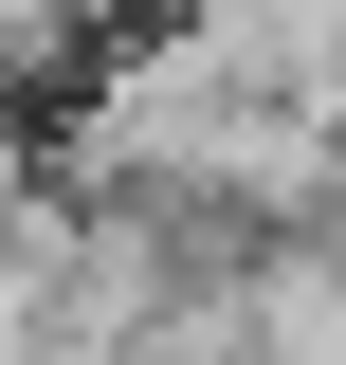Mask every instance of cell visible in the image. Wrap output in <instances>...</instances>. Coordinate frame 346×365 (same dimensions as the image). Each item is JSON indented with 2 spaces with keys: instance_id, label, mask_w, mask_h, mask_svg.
<instances>
[{
  "instance_id": "obj_3",
  "label": "cell",
  "mask_w": 346,
  "mask_h": 365,
  "mask_svg": "<svg viewBox=\"0 0 346 365\" xmlns=\"http://www.w3.org/2000/svg\"><path fill=\"white\" fill-rule=\"evenodd\" d=\"M146 19H182V0H91V37H146Z\"/></svg>"
},
{
  "instance_id": "obj_1",
  "label": "cell",
  "mask_w": 346,
  "mask_h": 365,
  "mask_svg": "<svg viewBox=\"0 0 346 365\" xmlns=\"http://www.w3.org/2000/svg\"><path fill=\"white\" fill-rule=\"evenodd\" d=\"M219 311H237V365H346V220H273L219 256Z\"/></svg>"
},
{
  "instance_id": "obj_2",
  "label": "cell",
  "mask_w": 346,
  "mask_h": 365,
  "mask_svg": "<svg viewBox=\"0 0 346 365\" xmlns=\"http://www.w3.org/2000/svg\"><path fill=\"white\" fill-rule=\"evenodd\" d=\"M73 73H91V0H0V110L73 91Z\"/></svg>"
}]
</instances>
